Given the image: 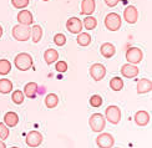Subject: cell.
Wrapping results in <instances>:
<instances>
[{
  "instance_id": "cell-37",
  "label": "cell",
  "mask_w": 152,
  "mask_h": 148,
  "mask_svg": "<svg viewBox=\"0 0 152 148\" xmlns=\"http://www.w3.org/2000/svg\"><path fill=\"white\" fill-rule=\"evenodd\" d=\"M10 148H19V147H10Z\"/></svg>"
},
{
  "instance_id": "cell-3",
  "label": "cell",
  "mask_w": 152,
  "mask_h": 148,
  "mask_svg": "<svg viewBox=\"0 0 152 148\" xmlns=\"http://www.w3.org/2000/svg\"><path fill=\"white\" fill-rule=\"evenodd\" d=\"M88 126H90V128L94 132H96V133L102 132L106 126V120L104 117V114H101V113L91 114L90 120H88Z\"/></svg>"
},
{
  "instance_id": "cell-36",
  "label": "cell",
  "mask_w": 152,
  "mask_h": 148,
  "mask_svg": "<svg viewBox=\"0 0 152 148\" xmlns=\"http://www.w3.org/2000/svg\"><path fill=\"white\" fill-rule=\"evenodd\" d=\"M3 33H4V29H3V26H1V25H0V37L3 36Z\"/></svg>"
},
{
  "instance_id": "cell-22",
  "label": "cell",
  "mask_w": 152,
  "mask_h": 148,
  "mask_svg": "<svg viewBox=\"0 0 152 148\" xmlns=\"http://www.w3.org/2000/svg\"><path fill=\"white\" fill-rule=\"evenodd\" d=\"M59 105V97H58V95L56 93H49L46 95V97H45V106L48 108H55L56 106Z\"/></svg>"
},
{
  "instance_id": "cell-20",
  "label": "cell",
  "mask_w": 152,
  "mask_h": 148,
  "mask_svg": "<svg viewBox=\"0 0 152 148\" xmlns=\"http://www.w3.org/2000/svg\"><path fill=\"white\" fill-rule=\"evenodd\" d=\"M44 60H45L48 65H51V63L59 60V52L55 49H48L45 52H44Z\"/></svg>"
},
{
  "instance_id": "cell-35",
  "label": "cell",
  "mask_w": 152,
  "mask_h": 148,
  "mask_svg": "<svg viewBox=\"0 0 152 148\" xmlns=\"http://www.w3.org/2000/svg\"><path fill=\"white\" fill-rule=\"evenodd\" d=\"M0 148H6V144L3 139H0Z\"/></svg>"
},
{
  "instance_id": "cell-5",
  "label": "cell",
  "mask_w": 152,
  "mask_h": 148,
  "mask_svg": "<svg viewBox=\"0 0 152 148\" xmlns=\"http://www.w3.org/2000/svg\"><path fill=\"white\" fill-rule=\"evenodd\" d=\"M105 120L109 121L111 125H117L121 121V110L118 106L111 105L105 110Z\"/></svg>"
},
{
  "instance_id": "cell-1",
  "label": "cell",
  "mask_w": 152,
  "mask_h": 148,
  "mask_svg": "<svg viewBox=\"0 0 152 148\" xmlns=\"http://www.w3.org/2000/svg\"><path fill=\"white\" fill-rule=\"evenodd\" d=\"M33 62H34L33 57H31V55L28 52L18 54L14 59L15 67L19 70V71H28V70H30L31 66H33Z\"/></svg>"
},
{
  "instance_id": "cell-14",
  "label": "cell",
  "mask_w": 152,
  "mask_h": 148,
  "mask_svg": "<svg viewBox=\"0 0 152 148\" xmlns=\"http://www.w3.org/2000/svg\"><path fill=\"white\" fill-rule=\"evenodd\" d=\"M18 21L21 25H26V26H30L31 24L34 23V17L33 14L29 10H20L18 14Z\"/></svg>"
},
{
  "instance_id": "cell-2",
  "label": "cell",
  "mask_w": 152,
  "mask_h": 148,
  "mask_svg": "<svg viewBox=\"0 0 152 148\" xmlns=\"http://www.w3.org/2000/svg\"><path fill=\"white\" fill-rule=\"evenodd\" d=\"M11 34L16 41H28L31 35V29L29 26H26V25L18 24L12 28Z\"/></svg>"
},
{
  "instance_id": "cell-34",
  "label": "cell",
  "mask_w": 152,
  "mask_h": 148,
  "mask_svg": "<svg viewBox=\"0 0 152 148\" xmlns=\"http://www.w3.org/2000/svg\"><path fill=\"white\" fill-rule=\"evenodd\" d=\"M118 3H120V0H105V4L109 6V8H115Z\"/></svg>"
},
{
  "instance_id": "cell-4",
  "label": "cell",
  "mask_w": 152,
  "mask_h": 148,
  "mask_svg": "<svg viewBox=\"0 0 152 148\" xmlns=\"http://www.w3.org/2000/svg\"><path fill=\"white\" fill-rule=\"evenodd\" d=\"M122 25V19L117 12H110L105 17V26L110 31H117L120 30Z\"/></svg>"
},
{
  "instance_id": "cell-27",
  "label": "cell",
  "mask_w": 152,
  "mask_h": 148,
  "mask_svg": "<svg viewBox=\"0 0 152 148\" xmlns=\"http://www.w3.org/2000/svg\"><path fill=\"white\" fill-rule=\"evenodd\" d=\"M11 100H12V102H14L15 105H23L24 104V100H25L24 92L20 91V90H15V91H12Z\"/></svg>"
},
{
  "instance_id": "cell-19",
  "label": "cell",
  "mask_w": 152,
  "mask_h": 148,
  "mask_svg": "<svg viewBox=\"0 0 152 148\" xmlns=\"http://www.w3.org/2000/svg\"><path fill=\"white\" fill-rule=\"evenodd\" d=\"M4 123L8 126L9 128L15 127L19 123V116H18V113L12 112V111L6 112L5 116H4Z\"/></svg>"
},
{
  "instance_id": "cell-9",
  "label": "cell",
  "mask_w": 152,
  "mask_h": 148,
  "mask_svg": "<svg viewBox=\"0 0 152 148\" xmlns=\"http://www.w3.org/2000/svg\"><path fill=\"white\" fill-rule=\"evenodd\" d=\"M90 76L95 81H101L106 76V67L102 63H94L90 67Z\"/></svg>"
},
{
  "instance_id": "cell-26",
  "label": "cell",
  "mask_w": 152,
  "mask_h": 148,
  "mask_svg": "<svg viewBox=\"0 0 152 148\" xmlns=\"http://www.w3.org/2000/svg\"><path fill=\"white\" fill-rule=\"evenodd\" d=\"M42 33L44 31H42V28L40 26V25H34V26L31 28V39H33V41L35 44L41 40Z\"/></svg>"
},
{
  "instance_id": "cell-18",
  "label": "cell",
  "mask_w": 152,
  "mask_h": 148,
  "mask_svg": "<svg viewBox=\"0 0 152 148\" xmlns=\"http://www.w3.org/2000/svg\"><path fill=\"white\" fill-rule=\"evenodd\" d=\"M95 8H96V3L95 0H82L81 1V14L82 15H91L95 11Z\"/></svg>"
},
{
  "instance_id": "cell-17",
  "label": "cell",
  "mask_w": 152,
  "mask_h": 148,
  "mask_svg": "<svg viewBox=\"0 0 152 148\" xmlns=\"http://www.w3.org/2000/svg\"><path fill=\"white\" fill-rule=\"evenodd\" d=\"M24 96L28 98H35L37 92H39V86L36 82H29L24 87Z\"/></svg>"
},
{
  "instance_id": "cell-25",
  "label": "cell",
  "mask_w": 152,
  "mask_h": 148,
  "mask_svg": "<svg viewBox=\"0 0 152 148\" xmlns=\"http://www.w3.org/2000/svg\"><path fill=\"white\" fill-rule=\"evenodd\" d=\"M96 26H97V20L91 15L86 16L84 20H82V28H85L86 30H94Z\"/></svg>"
},
{
  "instance_id": "cell-8",
  "label": "cell",
  "mask_w": 152,
  "mask_h": 148,
  "mask_svg": "<svg viewBox=\"0 0 152 148\" xmlns=\"http://www.w3.org/2000/svg\"><path fill=\"white\" fill-rule=\"evenodd\" d=\"M25 142L26 144L31 148H36L42 143V134L39 131H31L26 134V138H25Z\"/></svg>"
},
{
  "instance_id": "cell-23",
  "label": "cell",
  "mask_w": 152,
  "mask_h": 148,
  "mask_svg": "<svg viewBox=\"0 0 152 148\" xmlns=\"http://www.w3.org/2000/svg\"><path fill=\"white\" fill-rule=\"evenodd\" d=\"M76 42H77L80 46L86 47L91 44V36L88 33H80L77 34V39H76Z\"/></svg>"
},
{
  "instance_id": "cell-15",
  "label": "cell",
  "mask_w": 152,
  "mask_h": 148,
  "mask_svg": "<svg viewBox=\"0 0 152 148\" xmlns=\"http://www.w3.org/2000/svg\"><path fill=\"white\" fill-rule=\"evenodd\" d=\"M152 91V81L148 79H141L137 81V93L143 95Z\"/></svg>"
},
{
  "instance_id": "cell-39",
  "label": "cell",
  "mask_w": 152,
  "mask_h": 148,
  "mask_svg": "<svg viewBox=\"0 0 152 148\" xmlns=\"http://www.w3.org/2000/svg\"><path fill=\"white\" fill-rule=\"evenodd\" d=\"M112 148H113V147H112ZM115 148H120V147H115Z\"/></svg>"
},
{
  "instance_id": "cell-7",
  "label": "cell",
  "mask_w": 152,
  "mask_h": 148,
  "mask_svg": "<svg viewBox=\"0 0 152 148\" xmlns=\"http://www.w3.org/2000/svg\"><path fill=\"white\" fill-rule=\"evenodd\" d=\"M96 144L99 148H112L115 144V139L110 133H99V136L96 137Z\"/></svg>"
},
{
  "instance_id": "cell-32",
  "label": "cell",
  "mask_w": 152,
  "mask_h": 148,
  "mask_svg": "<svg viewBox=\"0 0 152 148\" xmlns=\"http://www.w3.org/2000/svg\"><path fill=\"white\" fill-rule=\"evenodd\" d=\"M54 42L55 45H58V46H64V45L66 44V36L64 34H56L54 36Z\"/></svg>"
},
{
  "instance_id": "cell-24",
  "label": "cell",
  "mask_w": 152,
  "mask_h": 148,
  "mask_svg": "<svg viewBox=\"0 0 152 148\" xmlns=\"http://www.w3.org/2000/svg\"><path fill=\"white\" fill-rule=\"evenodd\" d=\"M12 91V82L9 79H1L0 80V93L8 95Z\"/></svg>"
},
{
  "instance_id": "cell-11",
  "label": "cell",
  "mask_w": 152,
  "mask_h": 148,
  "mask_svg": "<svg viewBox=\"0 0 152 148\" xmlns=\"http://www.w3.org/2000/svg\"><path fill=\"white\" fill-rule=\"evenodd\" d=\"M66 29L67 31H70L71 34H80L82 30V21L79 17H70L66 21Z\"/></svg>"
},
{
  "instance_id": "cell-29",
  "label": "cell",
  "mask_w": 152,
  "mask_h": 148,
  "mask_svg": "<svg viewBox=\"0 0 152 148\" xmlns=\"http://www.w3.org/2000/svg\"><path fill=\"white\" fill-rule=\"evenodd\" d=\"M104 104V100L101 97L100 95H92L90 97V106L94 107V108H97V107H101Z\"/></svg>"
},
{
  "instance_id": "cell-12",
  "label": "cell",
  "mask_w": 152,
  "mask_h": 148,
  "mask_svg": "<svg viewBox=\"0 0 152 148\" xmlns=\"http://www.w3.org/2000/svg\"><path fill=\"white\" fill-rule=\"evenodd\" d=\"M138 72H140L138 67L136 65L129 63V62L122 65V67H121V75L124 77H126V79H135V77L138 75Z\"/></svg>"
},
{
  "instance_id": "cell-38",
  "label": "cell",
  "mask_w": 152,
  "mask_h": 148,
  "mask_svg": "<svg viewBox=\"0 0 152 148\" xmlns=\"http://www.w3.org/2000/svg\"><path fill=\"white\" fill-rule=\"evenodd\" d=\"M42 1H49V0H42Z\"/></svg>"
},
{
  "instance_id": "cell-21",
  "label": "cell",
  "mask_w": 152,
  "mask_h": 148,
  "mask_svg": "<svg viewBox=\"0 0 152 148\" xmlns=\"http://www.w3.org/2000/svg\"><path fill=\"white\" fill-rule=\"evenodd\" d=\"M110 88L112 91H121L124 88V80L120 76H115L110 80Z\"/></svg>"
},
{
  "instance_id": "cell-13",
  "label": "cell",
  "mask_w": 152,
  "mask_h": 148,
  "mask_svg": "<svg viewBox=\"0 0 152 148\" xmlns=\"http://www.w3.org/2000/svg\"><path fill=\"white\" fill-rule=\"evenodd\" d=\"M135 122H136V125L137 126H140V127H145V126H147L150 123V113L147 111H137L135 113V117H134Z\"/></svg>"
},
{
  "instance_id": "cell-31",
  "label": "cell",
  "mask_w": 152,
  "mask_h": 148,
  "mask_svg": "<svg viewBox=\"0 0 152 148\" xmlns=\"http://www.w3.org/2000/svg\"><path fill=\"white\" fill-rule=\"evenodd\" d=\"M29 0H11V4L16 9H25L29 5Z\"/></svg>"
},
{
  "instance_id": "cell-28",
  "label": "cell",
  "mask_w": 152,
  "mask_h": 148,
  "mask_svg": "<svg viewBox=\"0 0 152 148\" xmlns=\"http://www.w3.org/2000/svg\"><path fill=\"white\" fill-rule=\"evenodd\" d=\"M10 70H11V63L9 60H6V59H1L0 60V75H8L10 72Z\"/></svg>"
},
{
  "instance_id": "cell-30",
  "label": "cell",
  "mask_w": 152,
  "mask_h": 148,
  "mask_svg": "<svg viewBox=\"0 0 152 148\" xmlns=\"http://www.w3.org/2000/svg\"><path fill=\"white\" fill-rule=\"evenodd\" d=\"M10 136V130H9V127L6 126L4 122L3 123H0V139H8Z\"/></svg>"
},
{
  "instance_id": "cell-10",
  "label": "cell",
  "mask_w": 152,
  "mask_h": 148,
  "mask_svg": "<svg viewBox=\"0 0 152 148\" xmlns=\"http://www.w3.org/2000/svg\"><path fill=\"white\" fill-rule=\"evenodd\" d=\"M124 19L126 20V23L129 24H136L138 20V10L135 8L134 5H130L127 6L125 10H124Z\"/></svg>"
},
{
  "instance_id": "cell-33",
  "label": "cell",
  "mask_w": 152,
  "mask_h": 148,
  "mask_svg": "<svg viewBox=\"0 0 152 148\" xmlns=\"http://www.w3.org/2000/svg\"><path fill=\"white\" fill-rule=\"evenodd\" d=\"M55 69L58 72H66L67 71V62L66 61H62V60H58L56 61V65H55Z\"/></svg>"
},
{
  "instance_id": "cell-16",
  "label": "cell",
  "mask_w": 152,
  "mask_h": 148,
  "mask_svg": "<svg viewBox=\"0 0 152 148\" xmlns=\"http://www.w3.org/2000/svg\"><path fill=\"white\" fill-rule=\"evenodd\" d=\"M100 52L105 59H111V57L115 56V54H116V47H115V45L111 42H105L101 45Z\"/></svg>"
},
{
  "instance_id": "cell-6",
  "label": "cell",
  "mask_w": 152,
  "mask_h": 148,
  "mask_svg": "<svg viewBox=\"0 0 152 148\" xmlns=\"http://www.w3.org/2000/svg\"><path fill=\"white\" fill-rule=\"evenodd\" d=\"M125 56H126V60H127L129 63L136 65V63H140L142 61L143 52H142V50L138 47H129Z\"/></svg>"
}]
</instances>
